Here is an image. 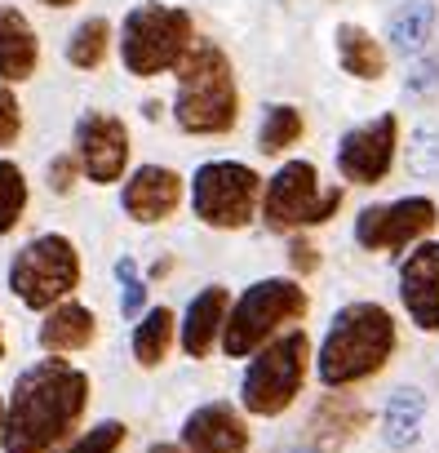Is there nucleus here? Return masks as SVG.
Masks as SVG:
<instances>
[{
    "label": "nucleus",
    "mask_w": 439,
    "mask_h": 453,
    "mask_svg": "<svg viewBox=\"0 0 439 453\" xmlns=\"http://www.w3.org/2000/svg\"><path fill=\"white\" fill-rule=\"evenodd\" d=\"M89 400V378L67 360H41L14 382L5 409V453H49L72 435Z\"/></svg>",
    "instance_id": "f257e3e1"
},
{
    "label": "nucleus",
    "mask_w": 439,
    "mask_h": 453,
    "mask_svg": "<svg viewBox=\"0 0 439 453\" xmlns=\"http://www.w3.org/2000/svg\"><path fill=\"white\" fill-rule=\"evenodd\" d=\"M395 351V320L377 303L342 307L324 347H320V382L346 387L360 378H373Z\"/></svg>",
    "instance_id": "f03ea898"
},
{
    "label": "nucleus",
    "mask_w": 439,
    "mask_h": 453,
    "mask_svg": "<svg viewBox=\"0 0 439 453\" xmlns=\"http://www.w3.org/2000/svg\"><path fill=\"white\" fill-rule=\"evenodd\" d=\"M178 125L186 134H227L240 116L236 98V76L223 50L195 45L178 63Z\"/></svg>",
    "instance_id": "7ed1b4c3"
},
{
    "label": "nucleus",
    "mask_w": 439,
    "mask_h": 453,
    "mask_svg": "<svg viewBox=\"0 0 439 453\" xmlns=\"http://www.w3.org/2000/svg\"><path fill=\"white\" fill-rule=\"evenodd\" d=\"M191 50V14L169 10V5H138L125 19L120 32V54L133 76H160L182 63Z\"/></svg>",
    "instance_id": "20e7f679"
},
{
    "label": "nucleus",
    "mask_w": 439,
    "mask_h": 453,
    "mask_svg": "<svg viewBox=\"0 0 439 453\" xmlns=\"http://www.w3.org/2000/svg\"><path fill=\"white\" fill-rule=\"evenodd\" d=\"M307 311V294L293 280H262L254 285L236 311L223 320V347L227 356H254L284 320H298Z\"/></svg>",
    "instance_id": "39448f33"
},
{
    "label": "nucleus",
    "mask_w": 439,
    "mask_h": 453,
    "mask_svg": "<svg viewBox=\"0 0 439 453\" xmlns=\"http://www.w3.org/2000/svg\"><path fill=\"white\" fill-rule=\"evenodd\" d=\"M307 351H311L307 334H289V338L271 342V347L249 365V373H245V382H240L245 409H249V413H262V418L284 413V409L298 400V391H302Z\"/></svg>",
    "instance_id": "423d86ee"
},
{
    "label": "nucleus",
    "mask_w": 439,
    "mask_h": 453,
    "mask_svg": "<svg viewBox=\"0 0 439 453\" xmlns=\"http://www.w3.org/2000/svg\"><path fill=\"white\" fill-rule=\"evenodd\" d=\"M80 280V258H76V245L63 241V236H41L32 241L14 267H10V285L14 294L27 303V307H54L63 303Z\"/></svg>",
    "instance_id": "0eeeda50"
},
{
    "label": "nucleus",
    "mask_w": 439,
    "mask_h": 453,
    "mask_svg": "<svg viewBox=\"0 0 439 453\" xmlns=\"http://www.w3.org/2000/svg\"><path fill=\"white\" fill-rule=\"evenodd\" d=\"M342 204V187H329L320 191V173L315 165L307 160H289L271 187H267V226H276V232H289V226H315V222H329Z\"/></svg>",
    "instance_id": "6e6552de"
},
{
    "label": "nucleus",
    "mask_w": 439,
    "mask_h": 453,
    "mask_svg": "<svg viewBox=\"0 0 439 453\" xmlns=\"http://www.w3.org/2000/svg\"><path fill=\"white\" fill-rule=\"evenodd\" d=\"M258 173L236 160H213L195 173V213L208 226H245L258 209Z\"/></svg>",
    "instance_id": "1a4fd4ad"
},
{
    "label": "nucleus",
    "mask_w": 439,
    "mask_h": 453,
    "mask_svg": "<svg viewBox=\"0 0 439 453\" xmlns=\"http://www.w3.org/2000/svg\"><path fill=\"white\" fill-rule=\"evenodd\" d=\"M435 218H439L435 200H426V196H404L395 204H373L355 222V241L364 250H404V245H413L430 232Z\"/></svg>",
    "instance_id": "9d476101"
},
{
    "label": "nucleus",
    "mask_w": 439,
    "mask_h": 453,
    "mask_svg": "<svg viewBox=\"0 0 439 453\" xmlns=\"http://www.w3.org/2000/svg\"><path fill=\"white\" fill-rule=\"evenodd\" d=\"M395 138H399L395 116H377V120L351 129V134L342 138V147H337V169H342V178L364 182V187L382 182V178L390 173V160H395Z\"/></svg>",
    "instance_id": "9b49d317"
},
{
    "label": "nucleus",
    "mask_w": 439,
    "mask_h": 453,
    "mask_svg": "<svg viewBox=\"0 0 439 453\" xmlns=\"http://www.w3.org/2000/svg\"><path fill=\"white\" fill-rule=\"evenodd\" d=\"M80 160H85V173L94 182H116L129 165V134L120 125V116H107V111H94L80 120Z\"/></svg>",
    "instance_id": "f8f14e48"
},
{
    "label": "nucleus",
    "mask_w": 439,
    "mask_h": 453,
    "mask_svg": "<svg viewBox=\"0 0 439 453\" xmlns=\"http://www.w3.org/2000/svg\"><path fill=\"white\" fill-rule=\"evenodd\" d=\"M399 298L421 329L439 334V241L408 254L399 272Z\"/></svg>",
    "instance_id": "ddd939ff"
},
{
    "label": "nucleus",
    "mask_w": 439,
    "mask_h": 453,
    "mask_svg": "<svg viewBox=\"0 0 439 453\" xmlns=\"http://www.w3.org/2000/svg\"><path fill=\"white\" fill-rule=\"evenodd\" d=\"M182 440H186L191 453H245L249 449V426L227 404H204L186 418Z\"/></svg>",
    "instance_id": "4468645a"
},
{
    "label": "nucleus",
    "mask_w": 439,
    "mask_h": 453,
    "mask_svg": "<svg viewBox=\"0 0 439 453\" xmlns=\"http://www.w3.org/2000/svg\"><path fill=\"white\" fill-rule=\"evenodd\" d=\"M182 200V178L173 169L160 165H142L129 182H125V213L138 222H160L178 209Z\"/></svg>",
    "instance_id": "2eb2a0df"
},
{
    "label": "nucleus",
    "mask_w": 439,
    "mask_h": 453,
    "mask_svg": "<svg viewBox=\"0 0 439 453\" xmlns=\"http://www.w3.org/2000/svg\"><path fill=\"white\" fill-rule=\"evenodd\" d=\"M36 63H41V41L32 23L19 10L0 5V81H27Z\"/></svg>",
    "instance_id": "dca6fc26"
},
{
    "label": "nucleus",
    "mask_w": 439,
    "mask_h": 453,
    "mask_svg": "<svg viewBox=\"0 0 439 453\" xmlns=\"http://www.w3.org/2000/svg\"><path fill=\"white\" fill-rule=\"evenodd\" d=\"M223 320H227V289L213 285V289H204V294L186 307V325H182V347H186V356H208V347H213L217 329H223Z\"/></svg>",
    "instance_id": "f3484780"
},
{
    "label": "nucleus",
    "mask_w": 439,
    "mask_h": 453,
    "mask_svg": "<svg viewBox=\"0 0 439 453\" xmlns=\"http://www.w3.org/2000/svg\"><path fill=\"white\" fill-rule=\"evenodd\" d=\"M421 418H426V395L417 387H399L386 400V418H382V435L390 449H408L421 435Z\"/></svg>",
    "instance_id": "a211bd4d"
},
{
    "label": "nucleus",
    "mask_w": 439,
    "mask_h": 453,
    "mask_svg": "<svg viewBox=\"0 0 439 453\" xmlns=\"http://www.w3.org/2000/svg\"><path fill=\"white\" fill-rule=\"evenodd\" d=\"M89 342H94V311H85V307H76V303L58 307V311L45 320V329H41V347L54 351V356L80 351V347H89Z\"/></svg>",
    "instance_id": "6ab92c4d"
},
{
    "label": "nucleus",
    "mask_w": 439,
    "mask_h": 453,
    "mask_svg": "<svg viewBox=\"0 0 439 453\" xmlns=\"http://www.w3.org/2000/svg\"><path fill=\"white\" fill-rule=\"evenodd\" d=\"M386 32H390V45L399 54L426 50V41L435 32V5H430V0H404V5L390 14V27Z\"/></svg>",
    "instance_id": "aec40b11"
},
{
    "label": "nucleus",
    "mask_w": 439,
    "mask_h": 453,
    "mask_svg": "<svg viewBox=\"0 0 439 453\" xmlns=\"http://www.w3.org/2000/svg\"><path fill=\"white\" fill-rule=\"evenodd\" d=\"M337 58H342V67L351 72V76H360V81H377L382 72H386V54H382V45L364 32V27H337Z\"/></svg>",
    "instance_id": "412c9836"
},
{
    "label": "nucleus",
    "mask_w": 439,
    "mask_h": 453,
    "mask_svg": "<svg viewBox=\"0 0 439 453\" xmlns=\"http://www.w3.org/2000/svg\"><path fill=\"white\" fill-rule=\"evenodd\" d=\"M169 342H173V311H169V307H155V311L133 329V356H138V365H142V369H155V365L164 360Z\"/></svg>",
    "instance_id": "4be33fe9"
},
{
    "label": "nucleus",
    "mask_w": 439,
    "mask_h": 453,
    "mask_svg": "<svg viewBox=\"0 0 439 453\" xmlns=\"http://www.w3.org/2000/svg\"><path fill=\"white\" fill-rule=\"evenodd\" d=\"M107 41H111L107 19H89V23H80V27H76V36L67 41V58H72L76 67L94 72V67L107 58Z\"/></svg>",
    "instance_id": "5701e85b"
},
{
    "label": "nucleus",
    "mask_w": 439,
    "mask_h": 453,
    "mask_svg": "<svg viewBox=\"0 0 439 453\" xmlns=\"http://www.w3.org/2000/svg\"><path fill=\"white\" fill-rule=\"evenodd\" d=\"M302 138V116L298 107H271L267 120H262V134H258V147L267 156H280L284 147H293Z\"/></svg>",
    "instance_id": "b1692460"
},
{
    "label": "nucleus",
    "mask_w": 439,
    "mask_h": 453,
    "mask_svg": "<svg viewBox=\"0 0 439 453\" xmlns=\"http://www.w3.org/2000/svg\"><path fill=\"white\" fill-rule=\"evenodd\" d=\"M23 204H27V182H23V169H19V165H10V160H0V236L19 226Z\"/></svg>",
    "instance_id": "393cba45"
},
{
    "label": "nucleus",
    "mask_w": 439,
    "mask_h": 453,
    "mask_svg": "<svg viewBox=\"0 0 439 453\" xmlns=\"http://www.w3.org/2000/svg\"><path fill=\"white\" fill-rule=\"evenodd\" d=\"M408 169L417 178H439V129L435 125H421L408 142Z\"/></svg>",
    "instance_id": "a878e982"
},
{
    "label": "nucleus",
    "mask_w": 439,
    "mask_h": 453,
    "mask_svg": "<svg viewBox=\"0 0 439 453\" xmlns=\"http://www.w3.org/2000/svg\"><path fill=\"white\" fill-rule=\"evenodd\" d=\"M120 440H125V422H102V426H94L89 435H80L67 453H116Z\"/></svg>",
    "instance_id": "bb28decb"
},
{
    "label": "nucleus",
    "mask_w": 439,
    "mask_h": 453,
    "mask_svg": "<svg viewBox=\"0 0 439 453\" xmlns=\"http://www.w3.org/2000/svg\"><path fill=\"white\" fill-rule=\"evenodd\" d=\"M23 129V111H19V98L0 85V147H10Z\"/></svg>",
    "instance_id": "cd10ccee"
},
{
    "label": "nucleus",
    "mask_w": 439,
    "mask_h": 453,
    "mask_svg": "<svg viewBox=\"0 0 439 453\" xmlns=\"http://www.w3.org/2000/svg\"><path fill=\"white\" fill-rule=\"evenodd\" d=\"M120 280H125V316H138L142 298H147V285L133 276V263H120Z\"/></svg>",
    "instance_id": "c85d7f7f"
},
{
    "label": "nucleus",
    "mask_w": 439,
    "mask_h": 453,
    "mask_svg": "<svg viewBox=\"0 0 439 453\" xmlns=\"http://www.w3.org/2000/svg\"><path fill=\"white\" fill-rule=\"evenodd\" d=\"M72 182H76V160H72V156H58V160L49 165V187H54V191H72Z\"/></svg>",
    "instance_id": "c756f323"
},
{
    "label": "nucleus",
    "mask_w": 439,
    "mask_h": 453,
    "mask_svg": "<svg viewBox=\"0 0 439 453\" xmlns=\"http://www.w3.org/2000/svg\"><path fill=\"white\" fill-rule=\"evenodd\" d=\"M435 85H439V67H435V63H421V67L408 76V89H413V94H421V89H435Z\"/></svg>",
    "instance_id": "7c9ffc66"
},
{
    "label": "nucleus",
    "mask_w": 439,
    "mask_h": 453,
    "mask_svg": "<svg viewBox=\"0 0 439 453\" xmlns=\"http://www.w3.org/2000/svg\"><path fill=\"white\" fill-rule=\"evenodd\" d=\"M293 263H298L302 272H311V267H315V254H311V245H307V241H298V245H293Z\"/></svg>",
    "instance_id": "2f4dec72"
},
{
    "label": "nucleus",
    "mask_w": 439,
    "mask_h": 453,
    "mask_svg": "<svg viewBox=\"0 0 439 453\" xmlns=\"http://www.w3.org/2000/svg\"><path fill=\"white\" fill-rule=\"evenodd\" d=\"M151 453H182V449H173V444H151Z\"/></svg>",
    "instance_id": "473e14b6"
},
{
    "label": "nucleus",
    "mask_w": 439,
    "mask_h": 453,
    "mask_svg": "<svg viewBox=\"0 0 439 453\" xmlns=\"http://www.w3.org/2000/svg\"><path fill=\"white\" fill-rule=\"evenodd\" d=\"M45 5H54V10H63V5H76V0H45Z\"/></svg>",
    "instance_id": "72a5a7b5"
},
{
    "label": "nucleus",
    "mask_w": 439,
    "mask_h": 453,
    "mask_svg": "<svg viewBox=\"0 0 439 453\" xmlns=\"http://www.w3.org/2000/svg\"><path fill=\"white\" fill-rule=\"evenodd\" d=\"M0 422H5V409H0Z\"/></svg>",
    "instance_id": "f704fd0d"
},
{
    "label": "nucleus",
    "mask_w": 439,
    "mask_h": 453,
    "mask_svg": "<svg viewBox=\"0 0 439 453\" xmlns=\"http://www.w3.org/2000/svg\"><path fill=\"white\" fill-rule=\"evenodd\" d=\"M0 347H5V342H0Z\"/></svg>",
    "instance_id": "c9c22d12"
}]
</instances>
